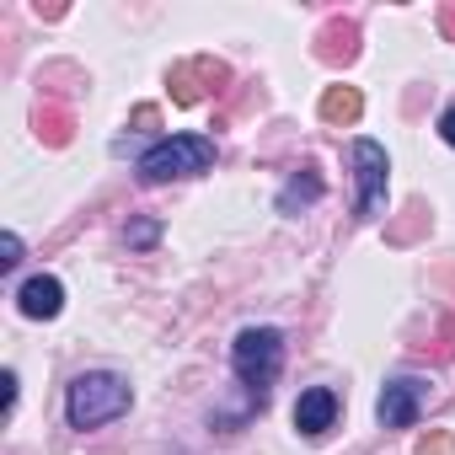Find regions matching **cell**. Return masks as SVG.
I'll list each match as a JSON object with an SVG mask.
<instances>
[{"mask_svg":"<svg viewBox=\"0 0 455 455\" xmlns=\"http://www.w3.org/2000/svg\"><path fill=\"white\" fill-rule=\"evenodd\" d=\"M129 402H134V391H129L124 375H113V370H92V375H81V380L70 386L65 412H70V428H102V423L124 418Z\"/></svg>","mask_w":455,"mask_h":455,"instance_id":"1","label":"cell"},{"mask_svg":"<svg viewBox=\"0 0 455 455\" xmlns=\"http://www.w3.org/2000/svg\"><path fill=\"white\" fill-rule=\"evenodd\" d=\"M214 166V140L204 134H172L161 145H150L140 156V177L145 182H172V177H198Z\"/></svg>","mask_w":455,"mask_h":455,"instance_id":"2","label":"cell"},{"mask_svg":"<svg viewBox=\"0 0 455 455\" xmlns=\"http://www.w3.org/2000/svg\"><path fill=\"white\" fill-rule=\"evenodd\" d=\"M231 364H236V375L263 396V391L279 380V370H284V332H279V327H247V332L231 343Z\"/></svg>","mask_w":455,"mask_h":455,"instance_id":"3","label":"cell"},{"mask_svg":"<svg viewBox=\"0 0 455 455\" xmlns=\"http://www.w3.org/2000/svg\"><path fill=\"white\" fill-rule=\"evenodd\" d=\"M348 156H354V172H359V220H375L386 209V172H391V161H386V150L375 140H354Z\"/></svg>","mask_w":455,"mask_h":455,"instance_id":"4","label":"cell"},{"mask_svg":"<svg viewBox=\"0 0 455 455\" xmlns=\"http://www.w3.org/2000/svg\"><path fill=\"white\" fill-rule=\"evenodd\" d=\"M418 412H423V380H391L375 402V418L386 428H412Z\"/></svg>","mask_w":455,"mask_h":455,"instance_id":"5","label":"cell"},{"mask_svg":"<svg viewBox=\"0 0 455 455\" xmlns=\"http://www.w3.org/2000/svg\"><path fill=\"white\" fill-rule=\"evenodd\" d=\"M17 306H22V316L49 322V316H60V311H65V284H60L54 274H38V279H28V284H22Z\"/></svg>","mask_w":455,"mask_h":455,"instance_id":"6","label":"cell"},{"mask_svg":"<svg viewBox=\"0 0 455 455\" xmlns=\"http://www.w3.org/2000/svg\"><path fill=\"white\" fill-rule=\"evenodd\" d=\"M332 423H338V391H327V386L300 391V402H295V428H300V434H327Z\"/></svg>","mask_w":455,"mask_h":455,"instance_id":"7","label":"cell"},{"mask_svg":"<svg viewBox=\"0 0 455 455\" xmlns=\"http://www.w3.org/2000/svg\"><path fill=\"white\" fill-rule=\"evenodd\" d=\"M316 198H322V182H316V177H295V182L279 193V209L295 214V204H316Z\"/></svg>","mask_w":455,"mask_h":455,"instance_id":"8","label":"cell"},{"mask_svg":"<svg viewBox=\"0 0 455 455\" xmlns=\"http://www.w3.org/2000/svg\"><path fill=\"white\" fill-rule=\"evenodd\" d=\"M322 113H327V118H354V113H359V97H354V92H327Z\"/></svg>","mask_w":455,"mask_h":455,"instance_id":"9","label":"cell"},{"mask_svg":"<svg viewBox=\"0 0 455 455\" xmlns=\"http://www.w3.org/2000/svg\"><path fill=\"white\" fill-rule=\"evenodd\" d=\"M17 263H22V242L6 236V258H0V268H17Z\"/></svg>","mask_w":455,"mask_h":455,"instance_id":"10","label":"cell"},{"mask_svg":"<svg viewBox=\"0 0 455 455\" xmlns=\"http://www.w3.org/2000/svg\"><path fill=\"white\" fill-rule=\"evenodd\" d=\"M129 242H134V247H145V242H156V225H150V220H145V225H134V236H129Z\"/></svg>","mask_w":455,"mask_h":455,"instance_id":"11","label":"cell"},{"mask_svg":"<svg viewBox=\"0 0 455 455\" xmlns=\"http://www.w3.org/2000/svg\"><path fill=\"white\" fill-rule=\"evenodd\" d=\"M439 134H444V145H455V108H450V113L439 118Z\"/></svg>","mask_w":455,"mask_h":455,"instance_id":"12","label":"cell"}]
</instances>
